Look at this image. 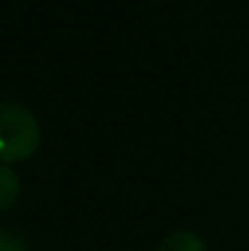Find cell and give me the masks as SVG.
<instances>
[{
	"mask_svg": "<svg viewBox=\"0 0 249 251\" xmlns=\"http://www.w3.org/2000/svg\"><path fill=\"white\" fill-rule=\"evenodd\" d=\"M39 144L42 125L37 115L17 100H0V161H25L39 149Z\"/></svg>",
	"mask_w": 249,
	"mask_h": 251,
	"instance_id": "6da1fadb",
	"label": "cell"
},
{
	"mask_svg": "<svg viewBox=\"0 0 249 251\" xmlns=\"http://www.w3.org/2000/svg\"><path fill=\"white\" fill-rule=\"evenodd\" d=\"M154 251H208V242L193 229H173L157 244Z\"/></svg>",
	"mask_w": 249,
	"mask_h": 251,
	"instance_id": "7a4b0ae2",
	"label": "cell"
},
{
	"mask_svg": "<svg viewBox=\"0 0 249 251\" xmlns=\"http://www.w3.org/2000/svg\"><path fill=\"white\" fill-rule=\"evenodd\" d=\"M20 193H22V183L17 171L10 164H0V212L12 210L20 200Z\"/></svg>",
	"mask_w": 249,
	"mask_h": 251,
	"instance_id": "3957f363",
	"label": "cell"
},
{
	"mask_svg": "<svg viewBox=\"0 0 249 251\" xmlns=\"http://www.w3.org/2000/svg\"><path fill=\"white\" fill-rule=\"evenodd\" d=\"M0 251H29V242L12 227H0Z\"/></svg>",
	"mask_w": 249,
	"mask_h": 251,
	"instance_id": "277c9868",
	"label": "cell"
}]
</instances>
